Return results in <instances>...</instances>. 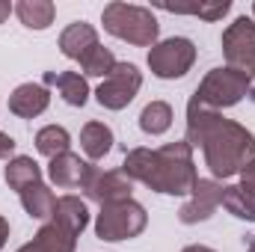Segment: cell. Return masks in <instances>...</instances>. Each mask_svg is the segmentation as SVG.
Here are the masks:
<instances>
[{
  "instance_id": "5bb4252c",
  "label": "cell",
  "mask_w": 255,
  "mask_h": 252,
  "mask_svg": "<svg viewBox=\"0 0 255 252\" xmlns=\"http://www.w3.org/2000/svg\"><path fill=\"white\" fill-rule=\"evenodd\" d=\"M98 48V33H95V27L92 24H86V21H74V24H68L63 30V36H60V51H63L68 60H83L89 51H95Z\"/></svg>"
},
{
  "instance_id": "4dcf8cb0",
  "label": "cell",
  "mask_w": 255,
  "mask_h": 252,
  "mask_svg": "<svg viewBox=\"0 0 255 252\" xmlns=\"http://www.w3.org/2000/svg\"><path fill=\"white\" fill-rule=\"evenodd\" d=\"M247 252H255V238L250 241V250H247Z\"/></svg>"
},
{
  "instance_id": "4316f807",
  "label": "cell",
  "mask_w": 255,
  "mask_h": 252,
  "mask_svg": "<svg viewBox=\"0 0 255 252\" xmlns=\"http://www.w3.org/2000/svg\"><path fill=\"white\" fill-rule=\"evenodd\" d=\"M12 151H15V139H12L9 133H0V160L9 157Z\"/></svg>"
},
{
  "instance_id": "4fadbf2b",
  "label": "cell",
  "mask_w": 255,
  "mask_h": 252,
  "mask_svg": "<svg viewBox=\"0 0 255 252\" xmlns=\"http://www.w3.org/2000/svg\"><path fill=\"white\" fill-rule=\"evenodd\" d=\"M74 244H77V235H71L65 226L60 223H45L36 238L30 244H24L18 252H74Z\"/></svg>"
},
{
  "instance_id": "e0dca14e",
  "label": "cell",
  "mask_w": 255,
  "mask_h": 252,
  "mask_svg": "<svg viewBox=\"0 0 255 252\" xmlns=\"http://www.w3.org/2000/svg\"><path fill=\"white\" fill-rule=\"evenodd\" d=\"M80 148L86 151L89 160H101L113 148V130L104 122H86L80 130Z\"/></svg>"
},
{
  "instance_id": "d6986e66",
  "label": "cell",
  "mask_w": 255,
  "mask_h": 252,
  "mask_svg": "<svg viewBox=\"0 0 255 252\" xmlns=\"http://www.w3.org/2000/svg\"><path fill=\"white\" fill-rule=\"evenodd\" d=\"M15 12H18L21 24L30 27V30H45V27H51V24H54V15H57V9H54L51 0H21V3L15 6Z\"/></svg>"
},
{
  "instance_id": "52a82bcc",
  "label": "cell",
  "mask_w": 255,
  "mask_h": 252,
  "mask_svg": "<svg viewBox=\"0 0 255 252\" xmlns=\"http://www.w3.org/2000/svg\"><path fill=\"white\" fill-rule=\"evenodd\" d=\"M196 63V45L190 39H166L160 45H154L148 51V68L163 77V80H175V77H184Z\"/></svg>"
},
{
  "instance_id": "5b68a950",
  "label": "cell",
  "mask_w": 255,
  "mask_h": 252,
  "mask_svg": "<svg viewBox=\"0 0 255 252\" xmlns=\"http://www.w3.org/2000/svg\"><path fill=\"white\" fill-rule=\"evenodd\" d=\"M148 217H145V208L136 205L133 199L125 202H113V205H104L98 220H95V235L101 241H110V244H119L128 238H136L142 229H145Z\"/></svg>"
},
{
  "instance_id": "ac0fdd59",
  "label": "cell",
  "mask_w": 255,
  "mask_h": 252,
  "mask_svg": "<svg viewBox=\"0 0 255 252\" xmlns=\"http://www.w3.org/2000/svg\"><path fill=\"white\" fill-rule=\"evenodd\" d=\"M42 181V169H39V163L33 160V157H12L9 160V166H6V184L12 190H18V193H24L27 187H33V184H39Z\"/></svg>"
},
{
  "instance_id": "7a4b0ae2",
  "label": "cell",
  "mask_w": 255,
  "mask_h": 252,
  "mask_svg": "<svg viewBox=\"0 0 255 252\" xmlns=\"http://www.w3.org/2000/svg\"><path fill=\"white\" fill-rule=\"evenodd\" d=\"M122 172L130 181H142L145 187L166 196H187L199 181L193 166V148L187 142H166L154 151L130 148L125 154Z\"/></svg>"
},
{
  "instance_id": "9c48e42d",
  "label": "cell",
  "mask_w": 255,
  "mask_h": 252,
  "mask_svg": "<svg viewBox=\"0 0 255 252\" xmlns=\"http://www.w3.org/2000/svg\"><path fill=\"white\" fill-rule=\"evenodd\" d=\"M223 196H226V187L217 184L214 178H199L196 187L190 193V202H184V208L178 211V220L181 223H205L214 217V211L223 205Z\"/></svg>"
},
{
  "instance_id": "484cf974",
  "label": "cell",
  "mask_w": 255,
  "mask_h": 252,
  "mask_svg": "<svg viewBox=\"0 0 255 252\" xmlns=\"http://www.w3.org/2000/svg\"><path fill=\"white\" fill-rule=\"evenodd\" d=\"M241 187L247 190V193H253V196H255V160L244 166V172H241Z\"/></svg>"
},
{
  "instance_id": "44dd1931",
  "label": "cell",
  "mask_w": 255,
  "mask_h": 252,
  "mask_svg": "<svg viewBox=\"0 0 255 252\" xmlns=\"http://www.w3.org/2000/svg\"><path fill=\"white\" fill-rule=\"evenodd\" d=\"M169 125H172V107H169L166 101H151V104L142 107V113H139V127H142L145 133H151V136L166 133Z\"/></svg>"
},
{
  "instance_id": "7c38bea8",
  "label": "cell",
  "mask_w": 255,
  "mask_h": 252,
  "mask_svg": "<svg viewBox=\"0 0 255 252\" xmlns=\"http://www.w3.org/2000/svg\"><path fill=\"white\" fill-rule=\"evenodd\" d=\"M51 104V95L42 83H21L12 95H9V110L21 119H36L39 113H45Z\"/></svg>"
},
{
  "instance_id": "ffe728a7",
  "label": "cell",
  "mask_w": 255,
  "mask_h": 252,
  "mask_svg": "<svg viewBox=\"0 0 255 252\" xmlns=\"http://www.w3.org/2000/svg\"><path fill=\"white\" fill-rule=\"evenodd\" d=\"M21 205H24V211L33 220H51L54 205H57V196L51 193V187H45L39 181V184H33V187H27L21 193Z\"/></svg>"
},
{
  "instance_id": "603a6c76",
  "label": "cell",
  "mask_w": 255,
  "mask_h": 252,
  "mask_svg": "<svg viewBox=\"0 0 255 252\" xmlns=\"http://www.w3.org/2000/svg\"><path fill=\"white\" fill-rule=\"evenodd\" d=\"M223 205H226V211L232 214V217H238V220H255V196L253 193H247V190L241 187H226V196H223Z\"/></svg>"
},
{
  "instance_id": "3957f363",
  "label": "cell",
  "mask_w": 255,
  "mask_h": 252,
  "mask_svg": "<svg viewBox=\"0 0 255 252\" xmlns=\"http://www.w3.org/2000/svg\"><path fill=\"white\" fill-rule=\"evenodd\" d=\"M101 21H104V30L116 39H125L136 48H154L157 42V33H160V24L157 18L151 15V9L145 6H130V3H107L104 12H101Z\"/></svg>"
},
{
  "instance_id": "7402d4cb",
  "label": "cell",
  "mask_w": 255,
  "mask_h": 252,
  "mask_svg": "<svg viewBox=\"0 0 255 252\" xmlns=\"http://www.w3.org/2000/svg\"><path fill=\"white\" fill-rule=\"evenodd\" d=\"M68 145H71V136H68V130L60 127V125H48L36 133V148H39V154H45V157H51V160H54L57 154H65Z\"/></svg>"
},
{
  "instance_id": "30bf717a",
  "label": "cell",
  "mask_w": 255,
  "mask_h": 252,
  "mask_svg": "<svg viewBox=\"0 0 255 252\" xmlns=\"http://www.w3.org/2000/svg\"><path fill=\"white\" fill-rule=\"evenodd\" d=\"M86 196L92 199V202H98L101 208L104 205H113V202H125L130 199V178H128L122 169H92V175H89V184H86Z\"/></svg>"
},
{
  "instance_id": "9a60e30c",
  "label": "cell",
  "mask_w": 255,
  "mask_h": 252,
  "mask_svg": "<svg viewBox=\"0 0 255 252\" xmlns=\"http://www.w3.org/2000/svg\"><path fill=\"white\" fill-rule=\"evenodd\" d=\"M45 83H48V86H57L60 95H63V101L71 104V107H83L86 98H89L86 77L77 74V71H60V74H57V71H48V74H45Z\"/></svg>"
},
{
  "instance_id": "f546056e",
  "label": "cell",
  "mask_w": 255,
  "mask_h": 252,
  "mask_svg": "<svg viewBox=\"0 0 255 252\" xmlns=\"http://www.w3.org/2000/svg\"><path fill=\"white\" fill-rule=\"evenodd\" d=\"M181 252H214L211 247H187V250H181Z\"/></svg>"
},
{
  "instance_id": "f1b7e54d",
  "label": "cell",
  "mask_w": 255,
  "mask_h": 252,
  "mask_svg": "<svg viewBox=\"0 0 255 252\" xmlns=\"http://www.w3.org/2000/svg\"><path fill=\"white\" fill-rule=\"evenodd\" d=\"M9 12H12V3H6V0H0V24L9 18Z\"/></svg>"
},
{
  "instance_id": "8fae6325",
  "label": "cell",
  "mask_w": 255,
  "mask_h": 252,
  "mask_svg": "<svg viewBox=\"0 0 255 252\" xmlns=\"http://www.w3.org/2000/svg\"><path fill=\"white\" fill-rule=\"evenodd\" d=\"M92 163H86V160H80V154H71V151H65V154H57L51 163H48V175H51V181L57 184V187H86L89 184V175H92Z\"/></svg>"
},
{
  "instance_id": "83f0119b",
  "label": "cell",
  "mask_w": 255,
  "mask_h": 252,
  "mask_svg": "<svg viewBox=\"0 0 255 252\" xmlns=\"http://www.w3.org/2000/svg\"><path fill=\"white\" fill-rule=\"evenodd\" d=\"M6 238H9V223H6V220L0 217V250L6 247Z\"/></svg>"
},
{
  "instance_id": "277c9868",
  "label": "cell",
  "mask_w": 255,
  "mask_h": 252,
  "mask_svg": "<svg viewBox=\"0 0 255 252\" xmlns=\"http://www.w3.org/2000/svg\"><path fill=\"white\" fill-rule=\"evenodd\" d=\"M255 98L253 80L244 77L241 71H232L229 65L226 68H211L205 74V80L199 83V89L193 92V98L211 110H220V107H235L241 98Z\"/></svg>"
},
{
  "instance_id": "1f68e13d",
  "label": "cell",
  "mask_w": 255,
  "mask_h": 252,
  "mask_svg": "<svg viewBox=\"0 0 255 252\" xmlns=\"http://www.w3.org/2000/svg\"><path fill=\"white\" fill-rule=\"evenodd\" d=\"M253 15H255V3H253Z\"/></svg>"
},
{
  "instance_id": "d4e9b609",
  "label": "cell",
  "mask_w": 255,
  "mask_h": 252,
  "mask_svg": "<svg viewBox=\"0 0 255 252\" xmlns=\"http://www.w3.org/2000/svg\"><path fill=\"white\" fill-rule=\"evenodd\" d=\"M166 9L169 12H178V15H199L205 21H220L232 9V3L229 0H220V3H199V6H166Z\"/></svg>"
},
{
  "instance_id": "ba28073f",
  "label": "cell",
  "mask_w": 255,
  "mask_h": 252,
  "mask_svg": "<svg viewBox=\"0 0 255 252\" xmlns=\"http://www.w3.org/2000/svg\"><path fill=\"white\" fill-rule=\"evenodd\" d=\"M142 86V74L136 71V65L130 63H116L113 71L101 80V86L95 89V98L101 107L107 110H122L133 101V95Z\"/></svg>"
},
{
  "instance_id": "cb8c5ba5",
  "label": "cell",
  "mask_w": 255,
  "mask_h": 252,
  "mask_svg": "<svg viewBox=\"0 0 255 252\" xmlns=\"http://www.w3.org/2000/svg\"><path fill=\"white\" fill-rule=\"evenodd\" d=\"M80 65H83V74H92V77H107L110 71H113V65H116V57L110 54V48H95V51H89L83 60H80Z\"/></svg>"
},
{
  "instance_id": "8992f818",
  "label": "cell",
  "mask_w": 255,
  "mask_h": 252,
  "mask_svg": "<svg viewBox=\"0 0 255 252\" xmlns=\"http://www.w3.org/2000/svg\"><path fill=\"white\" fill-rule=\"evenodd\" d=\"M223 54L232 71H241L244 77H255V21L241 15L235 24L223 33Z\"/></svg>"
},
{
  "instance_id": "2e32d148",
  "label": "cell",
  "mask_w": 255,
  "mask_h": 252,
  "mask_svg": "<svg viewBox=\"0 0 255 252\" xmlns=\"http://www.w3.org/2000/svg\"><path fill=\"white\" fill-rule=\"evenodd\" d=\"M54 223L65 226L71 235H80L89 223V211H86V202H80L77 196H60L57 205H54V214H51Z\"/></svg>"
},
{
  "instance_id": "6da1fadb",
  "label": "cell",
  "mask_w": 255,
  "mask_h": 252,
  "mask_svg": "<svg viewBox=\"0 0 255 252\" xmlns=\"http://www.w3.org/2000/svg\"><path fill=\"white\" fill-rule=\"evenodd\" d=\"M190 148L205 151V163L214 178H232L255 160V136L244 125L223 119L217 110L190 98L187 104V139Z\"/></svg>"
}]
</instances>
